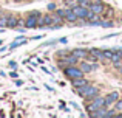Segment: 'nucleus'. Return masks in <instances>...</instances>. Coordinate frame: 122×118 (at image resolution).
Segmentation results:
<instances>
[{"instance_id":"nucleus-2","label":"nucleus","mask_w":122,"mask_h":118,"mask_svg":"<svg viewBox=\"0 0 122 118\" xmlns=\"http://www.w3.org/2000/svg\"><path fill=\"white\" fill-rule=\"evenodd\" d=\"M65 75L68 76L70 79H74V78H81V76H83V72L81 68H77V67L74 65H70L65 68Z\"/></svg>"},{"instance_id":"nucleus-29","label":"nucleus","mask_w":122,"mask_h":118,"mask_svg":"<svg viewBox=\"0 0 122 118\" xmlns=\"http://www.w3.org/2000/svg\"><path fill=\"white\" fill-rule=\"evenodd\" d=\"M2 44H3V40H0V45H2Z\"/></svg>"},{"instance_id":"nucleus-14","label":"nucleus","mask_w":122,"mask_h":118,"mask_svg":"<svg viewBox=\"0 0 122 118\" xmlns=\"http://www.w3.org/2000/svg\"><path fill=\"white\" fill-rule=\"evenodd\" d=\"M26 42H28L26 39H22V40H17V42H12L11 45L8 47V48H9V50H14V48H17V47H20V45H25V44H26Z\"/></svg>"},{"instance_id":"nucleus-20","label":"nucleus","mask_w":122,"mask_h":118,"mask_svg":"<svg viewBox=\"0 0 122 118\" xmlns=\"http://www.w3.org/2000/svg\"><path fill=\"white\" fill-rule=\"evenodd\" d=\"M101 25L105 27V28H111L113 27V22H101Z\"/></svg>"},{"instance_id":"nucleus-13","label":"nucleus","mask_w":122,"mask_h":118,"mask_svg":"<svg viewBox=\"0 0 122 118\" xmlns=\"http://www.w3.org/2000/svg\"><path fill=\"white\" fill-rule=\"evenodd\" d=\"M8 28H17V19L14 16H8V23H6Z\"/></svg>"},{"instance_id":"nucleus-6","label":"nucleus","mask_w":122,"mask_h":118,"mask_svg":"<svg viewBox=\"0 0 122 118\" xmlns=\"http://www.w3.org/2000/svg\"><path fill=\"white\" fill-rule=\"evenodd\" d=\"M90 11H93L94 12V14H101L102 11H104V5H102V3H91V5H90Z\"/></svg>"},{"instance_id":"nucleus-3","label":"nucleus","mask_w":122,"mask_h":118,"mask_svg":"<svg viewBox=\"0 0 122 118\" xmlns=\"http://www.w3.org/2000/svg\"><path fill=\"white\" fill-rule=\"evenodd\" d=\"M73 11H74V14L77 16V19H86V16H88L86 6H82V5H76L74 8H73Z\"/></svg>"},{"instance_id":"nucleus-7","label":"nucleus","mask_w":122,"mask_h":118,"mask_svg":"<svg viewBox=\"0 0 122 118\" xmlns=\"http://www.w3.org/2000/svg\"><path fill=\"white\" fill-rule=\"evenodd\" d=\"M71 55H74L77 59H83V58H86V56H88V51H86V50H83V48H76V50H73Z\"/></svg>"},{"instance_id":"nucleus-4","label":"nucleus","mask_w":122,"mask_h":118,"mask_svg":"<svg viewBox=\"0 0 122 118\" xmlns=\"http://www.w3.org/2000/svg\"><path fill=\"white\" fill-rule=\"evenodd\" d=\"M37 27H39V17L28 16L25 20V28H37Z\"/></svg>"},{"instance_id":"nucleus-30","label":"nucleus","mask_w":122,"mask_h":118,"mask_svg":"<svg viewBox=\"0 0 122 118\" xmlns=\"http://www.w3.org/2000/svg\"><path fill=\"white\" fill-rule=\"evenodd\" d=\"M0 17H2V11H0Z\"/></svg>"},{"instance_id":"nucleus-11","label":"nucleus","mask_w":122,"mask_h":118,"mask_svg":"<svg viewBox=\"0 0 122 118\" xmlns=\"http://www.w3.org/2000/svg\"><path fill=\"white\" fill-rule=\"evenodd\" d=\"M88 55L93 56L94 59H104V58H102V51H101V50H97V48H91L88 51Z\"/></svg>"},{"instance_id":"nucleus-21","label":"nucleus","mask_w":122,"mask_h":118,"mask_svg":"<svg viewBox=\"0 0 122 118\" xmlns=\"http://www.w3.org/2000/svg\"><path fill=\"white\" fill-rule=\"evenodd\" d=\"M77 2H79V5H82V6L90 5V0H77Z\"/></svg>"},{"instance_id":"nucleus-22","label":"nucleus","mask_w":122,"mask_h":118,"mask_svg":"<svg viewBox=\"0 0 122 118\" xmlns=\"http://www.w3.org/2000/svg\"><path fill=\"white\" fill-rule=\"evenodd\" d=\"M116 110H122V100L121 101L119 100L116 101Z\"/></svg>"},{"instance_id":"nucleus-8","label":"nucleus","mask_w":122,"mask_h":118,"mask_svg":"<svg viewBox=\"0 0 122 118\" xmlns=\"http://www.w3.org/2000/svg\"><path fill=\"white\" fill-rule=\"evenodd\" d=\"M65 19L68 22H76V20H77V16L74 14L73 9H66V11H65Z\"/></svg>"},{"instance_id":"nucleus-28","label":"nucleus","mask_w":122,"mask_h":118,"mask_svg":"<svg viewBox=\"0 0 122 118\" xmlns=\"http://www.w3.org/2000/svg\"><path fill=\"white\" fill-rule=\"evenodd\" d=\"M117 68H119V72L122 73V65H119V67H117Z\"/></svg>"},{"instance_id":"nucleus-25","label":"nucleus","mask_w":122,"mask_h":118,"mask_svg":"<svg viewBox=\"0 0 122 118\" xmlns=\"http://www.w3.org/2000/svg\"><path fill=\"white\" fill-rule=\"evenodd\" d=\"M48 9H50V11L51 9H56V5H54V3H50V5H48Z\"/></svg>"},{"instance_id":"nucleus-1","label":"nucleus","mask_w":122,"mask_h":118,"mask_svg":"<svg viewBox=\"0 0 122 118\" xmlns=\"http://www.w3.org/2000/svg\"><path fill=\"white\" fill-rule=\"evenodd\" d=\"M97 92H99V89L96 87V85H90V84H85L83 87H79L77 89V93L81 95L82 98L88 100V101H91L93 98L97 95Z\"/></svg>"},{"instance_id":"nucleus-26","label":"nucleus","mask_w":122,"mask_h":118,"mask_svg":"<svg viewBox=\"0 0 122 118\" xmlns=\"http://www.w3.org/2000/svg\"><path fill=\"white\" fill-rule=\"evenodd\" d=\"M9 65H11L12 68H15V67H17V64H15V62H9Z\"/></svg>"},{"instance_id":"nucleus-9","label":"nucleus","mask_w":122,"mask_h":118,"mask_svg":"<svg viewBox=\"0 0 122 118\" xmlns=\"http://www.w3.org/2000/svg\"><path fill=\"white\" fill-rule=\"evenodd\" d=\"M71 81H73V85H74L76 89H79V87H83L85 84H88V82H86L85 79L82 78V76H81V78H74V79H71Z\"/></svg>"},{"instance_id":"nucleus-12","label":"nucleus","mask_w":122,"mask_h":118,"mask_svg":"<svg viewBox=\"0 0 122 118\" xmlns=\"http://www.w3.org/2000/svg\"><path fill=\"white\" fill-rule=\"evenodd\" d=\"M96 68V65H90L88 62H82V65H81V70L83 73H90L91 70H94Z\"/></svg>"},{"instance_id":"nucleus-10","label":"nucleus","mask_w":122,"mask_h":118,"mask_svg":"<svg viewBox=\"0 0 122 118\" xmlns=\"http://www.w3.org/2000/svg\"><path fill=\"white\" fill-rule=\"evenodd\" d=\"M91 115L93 117H107V109H105V106L99 107V109H96L94 112H91Z\"/></svg>"},{"instance_id":"nucleus-24","label":"nucleus","mask_w":122,"mask_h":118,"mask_svg":"<svg viewBox=\"0 0 122 118\" xmlns=\"http://www.w3.org/2000/svg\"><path fill=\"white\" fill-rule=\"evenodd\" d=\"M9 76H11V78H17L19 73H17V72H11V73H9Z\"/></svg>"},{"instance_id":"nucleus-16","label":"nucleus","mask_w":122,"mask_h":118,"mask_svg":"<svg viewBox=\"0 0 122 118\" xmlns=\"http://www.w3.org/2000/svg\"><path fill=\"white\" fill-rule=\"evenodd\" d=\"M77 61H79V59L76 58L74 55H71V56H68V58H65V62H66V64H70V65H74Z\"/></svg>"},{"instance_id":"nucleus-23","label":"nucleus","mask_w":122,"mask_h":118,"mask_svg":"<svg viewBox=\"0 0 122 118\" xmlns=\"http://www.w3.org/2000/svg\"><path fill=\"white\" fill-rule=\"evenodd\" d=\"M28 16H34V17H40L42 14H40L39 11H31V12H30V14H28Z\"/></svg>"},{"instance_id":"nucleus-18","label":"nucleus","mask_w":122,"mask_h":118,"mask_svg":"<svg viewBox=\"0 0 122 118\" xmlns=\"http://www.w3.org/2000/svg\"><path fill=\"white\" fill-rule=\"evenodd\" d=\"M6 23H8V16H2L0 17V28L6 27Z\"/></svg>"},{"instance_id":"nucleus-15","label":"nucleus","mask_w":122,"mask_h":118,"mask_svg":"<svg viewBox=\"0 0 122 118\" xmlns=\"http://www.w3.org/2000/svg\"><path fill=\"white\" fill-rule=\"evenodd\" d=\"M111 61H113V62H122V51H114Z\"/></svg>"},{"instance_id":"nucleus-19","label":"nucleus","mask_w":122,"mask_h":118,"mask_svg":"<svg viewBox=\"0 0 122 118\" xmlns=\"http://www.w3.org/2000/svg\"><path fill=\"white\" fill-rule=\"evenodd\" d=\"M65 11H66V9H57L56 14H57V16H60L62 19H65Z\"/></svg>"},{"instance_id":"nucleus-17","label":"nucleus","mask_w":122,"mask_h":118,"mask_svg":"<svg viewBox=\"0 0 122 118\" xmlns=\"http://www.w3.org/2000/svg\"><path fill=\"white\" fill-rule=\"evenodd\" d=\"M113 53H114V51L105 50V51H102V58H104V59H111V58H113Z\"/></svg>"},{"instance_id":"nucleus-27","label":"nucleus","mask_w":122,"mask_h":118,"mask_svg":"<svg viewBox=\"0 0 122 118\" xmlns=\"http://www.w3.org/2000/svg\"><path fill=\"white\" fill-rule=\"evenodd\" d=\"M15 85H23V82H22V81H19V79H17V81H15Z\"/></svg>"},{"instance_id":"nucleus-5","label":"nucleus","mask_w":122,"mask_h":118,"mask_svg":"<svg viewBox=\"0 0 122 118\" xmlns=\"http://www.w3.org/2000/svg\"><path fill=\"white\" fill-rule=\"evenodd\" d=\"M117 100H119V93H117V92H113V93L107 95V96H105V107L113 104V103H116Z\"/></svg>"}]
</instances>
